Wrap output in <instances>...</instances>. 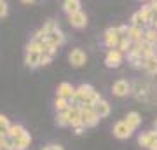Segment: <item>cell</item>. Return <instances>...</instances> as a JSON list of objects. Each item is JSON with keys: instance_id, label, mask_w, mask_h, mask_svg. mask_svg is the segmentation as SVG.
<instances>
[{"instance_id": "obj_13", "label": "cell", "mask_w": 157, "mask_h": 150, "mask_svg": "<svg viewBox=\"0 0 157 150\" xmlns=\"http://www.w3.org/2000/svg\"><path fill=\"white\" fill-rule=\"evenodd\" d=\"M129 89H131V86H129L128 80H124V79H119L117 82H113V94L115 96H128L129 93Z\"/></svg>"}, {"instance_id": "obj_23", "label": "cell", "mask_w": 157, "mask_h": 150, "mask_svg": "<svg viewBox=\"0 0 157 150\" xmlns=\"http://www.w3.org/2000/svg\"><path fill=\"white\" fill-rule=\"evenodd\" d=\"M54 106H56L58 113H61V112H67L68 108H70V101H68V100H63V98H56V101H54Z\"/></svg>"}, {"instance_id": "obj_10", "label": "cell", "mask_w": 157, "mask_h": 150, "mask_svg": "<svg viewBox=\"0 0 157 150\" xmlns=\"http://www.w3.org/2000/svg\"><path fill=\"white\" fill-rule=\"evenodd\" d=\"M68 21H70V25L75 28H84L86 25H87V16H86V12L78 11L75 12V14H70L68 16Z\"/></svg>"}, {"instance_id": "obj_11", "label": "cell", "mask_w": 157, "mask_h": 150, "mask_svg": "<svg viewBox=\"0 0 157 150\" xmlns=\"http://www.w3.org/2000/svg\"><path fill=\"white\" fill-rule=\"evenodd\" d=\"M93 110H94V113H96L98 119H105V117L110 115V105H108V101H105L103 98L93 106Z\"/></svg>"}, {"instance_id": "obj_31", "label": "cell", "mask_w": 157, "mask_h": 150, "mask_svg": "<svg viewBox=\"0 0 157 150\" xmlns=\"http://www.w3.org/2000/svg\"><path fill=\"white\" fill-rule=\"evenodd\" d=\"M42 150H63L61 145H54V143H51V145H45Z\"/></svg>"}, {"instance_id": "obj_29", "label": "cell", "mask_w": 157, "mask_h": 150, "mask_svg": "<svg viewBox=\"0 0 157 150\" xmlns=\"http://www.w3.org/2000/svg\"><path fill=\"white\" fill-rule=\"evenodd\" d=\"M7 16V2H2L0 0V17Z\"/></svg>"}, {"instance_id": "obj_19", "label": "cell", "mask_w": 157, "mask_h": 150, "mask_svg": "<svg viewBox=\"0 0 157 150\" xmlns=\"http://www.w3.org/2000/svg\"><path fill=\"white\" fill-rule=\"evenodd\" d=\"M143 68H145L148 73H157V58L155 56H150L143 61Z\"/></svg>"}, {"instance_id": "obj_17", "label": "cell", "mask_w": 157, "mask_h": 150, "mask_svg": "<svg viewBox=\"0 0 157 150\" xmlns=\"http://www.w3.org/2000/svg\"><path fill=\"white\" fill-rule=\"evenodd\" d=\"M80 7H82V4H80L78 0H67V2L63 4V11L67 12L68 16H70V14H75V12L82 11Z\"/></svg>"}, {"instance_id": "obj_22", "label": "cell", "mask_w": 157, "mask_h": 150, "mask_svg": "<svg viewBox=\"0 0 157 150\" xmlns=\"http://www.w3.org/2000/svg\"><path fill=\"white\" fill-rule=\"evenodd\" d=\"M9 128H11L9 119H7L6 115H0V136H2V138H4V136H7V131H9Z\"/></svg>"}, {"instance_id": "obj_26", "label": "cell", "mask_w": 157, "mask_h": 150, "mask_svg": "<svg viewBox=\"0 0 157 150\" xmlns=\"http://www.w3.org/2000/svg\"><path fill=\"white\" fill-rule=\"evenodd\" d=\"M56 124L59 126V128H67V126H68V115H67V112L58 113V115H56Z\"/></svg>"}, {"instance_id": "obj_1", "label": "cell", "mask_w": 157, "mask_h": 150, "mask_svg": "<svg viewBox=\"0 0 157 150\" xmlns=\"http://www.w3.org/2000/svg\"><path fill=\"white\" fill-rule=\"evenodd\" d=\"M80 119H82V126L84 128H94L100 122V119L96 117L94 110L91 106H82L80 108Z\"/></svg>"}, {"instance_id": "obj_25", "label": "cell", "mask_w": 157, "mask_h": 150, "mask_svg": "<svg viewBox=\"0 0 157 150\" xmlns=\"http://www.w3.org/2000/svg\"><path fill=\"white\" fill-rule=\"evenodd\" d=\"M42 30V33H51V32H56V30H59V26H58V23L56 21H45L44 23V26L40 28Z\"/></svg>"}, {"instance_id": "obj_8", "label": "cell", "mask_w": 157, "mask_h": 150, "mask_svg": "<svg viewBox=\"0 0 157 150\" xmlns=\"http://www.w3.org/2000/svg\"><path fill=\"white\" fill-rule=\"evenodd\" d=\"M113 134H115L119 140H128L129 136L133 134V131L128 128V124L124 122V121H119V122L113 126Z\"/></svg>"}, {"instance_id": "obj_5", "label": "cell", "mask_w": 157, "mask_h": 150, "mask_svg": "<svg viewBox=\"0 0 157 150\" xmlns=\"http://www.w3.org/2000/svg\"><path fill=\"white\" fill-rule=\"evenodd\" d=\"M68 61H70V65L72 67H82V65H86V61H87V56H86V52L82 49H73L70 54H68Z\"/></svg>"}, {"instance_id": "obj_33", "label": "cell", "mask_w": 157, "mask_h": 150, "mask_svg": "<svg viewBox=\"0 0 157 150\" xmlns=\"http://www.w3.org/2000/svg\"><path fill=\"white\" fill-rule=\"evenodd\" d=\"M0 150H4V138L0 136Z\"/></svg>"}, {"instance_id": "obj_34", "label": "cell", "mask_w": 157, "mask_h": 150, "mask_svg": "<svg viewBox=\"0 0 157 150\" xmlns=\"http://www.w3.org/2000/svg\"><path fill=\"white\" fill-rule=\"evenodd\" d=\"M148 150H157V141H155V143H154V145H152V147H150V148H148Z\"/></svg>"}, {"instance_id": "obj_3", "label": "cell", "mask_w": 157, "mask_h": 150, "mask_svg": "<svg viewBox=\"0 0 157 150\" xmlns=\"http://www.w3.org/2000/svg\"><path fill=\"white\" fill-rule=\"evenodd\" d=\"M121 33H119L117 28H108L107 32H105V39H103V42H105V45H107L108 49H117L119 42H121Z\"/></svg>"}, {"instance_id": "obj_24", "label": "cell", "mask_w": 157, "mask_h": 150, "mask_svg": "<svg viewBox=\"0 0 157 150\" xmlns=\"http://www.w3.org/2000/svg\"><path fill=\"white\" fill-rule=\"evenodd\" d=\"M131 26H140V28H145V26H147L145 19L141 17L140 12H135V14L131 16Z\"/></svg>"}, {"instance_id": "obj_7", "label": "cell", "mask_w": 157, "mask_h": 150, "mask_svg": "<svg viewBox=\"0 0 157 150\" xmlns=\"http://www.w3.org/2000/svg\"><path fill=\"white\" fill-rule=\"evenodd\" d=\"M73 94H75V87H73L70 82H61L58 86V98H63V100H72Z\"/></svg>"}, {"instance_id": "obj_32", "label": "cell", "mask_w": 157, "mask_h": 150, "mask_svg": "<svg viewBox=\"0 0 157 150\" xmlns=\"http://www.w3.org/2000/svg\"><path fill=\"white\" fill-rule=\"evenodd\" d=\"M84 126H80V128H75V133H77V134H82V133H84Z\"/></svg>"}, {"instance_id": "obj_16", "label": "cell", "mask_w": 157, "mask_h": 150, "mask_svg": "<svg viewBox=\"0 0 157 150\" xmlns=\"http://www.w3.org/2000/svg\"><path fill=\"white\" fill-rule=\"evenodd\" d=\"M25 65L28 68L40 67V52H33V51L26 52V56H25Z\"/></svg>"}, {"instance_id": "obj_6", "label": "cell", "mask_w": 157, "mask_h": 150, "mask_svg": "<svg viewBox=\"0 0 157 150\" xmlns=\"http://www.w3.org/2000/svg\"><path fill=\"white\" fill-rule=\"evenodd\" d=\"M67 115H68V126H72V128H80V126H82L80 108H77V106H70V108L67 110Z\"/></svg>"}, {"instance_id": "obj_2", "label": "cell", "mask_w": 157, "mask_h": 150, "mask_svg": "<svg viewBox=\"0 0 157 150\" xmlns=\"http://www.w3.org/2000/svg\"><path fill=\"white\" fill-rule=\"evenodd\" d=\"M44 42L49 45V47H52V49L56 51L58 47H61V45L65 44V35H63L61 30L51 32V33H45L44 35Z\"/></svg>"}, {"instance_id": "obj_20", "label": "cell", "mask_w": 157, "mask_h": 150, "mask_svg": "<svg viewBox=\"0 0 157 150\" xmlns=\"http://www.w3.org/2000/svg\"><path fill=\"white\" fill-rule=\"evenodd\" d=\"M143 42H147V44L154 45L157 42V30H154V28H147L145 33H143Z\"/></svg>"}, {"instance_id": "obj_12", "label": "cell", "mask_w": 157, "mask_h": 150, "mask_svg": "<svg viewBox=\"0 0 157 150\" xmlns=\"http://www.w3.org/2000/svg\"><path fill=\"white\" fill-rule=\"evenodd\" d=\"M143 33H145V28H140V26H129L128 28V39L133 44L143 42Z\"/></svg>"}, {"instance_id": "obj_35", "label": "cell", "mask_w": 157, "mask_h": 150, "mask_svg": "<svg viewBox=\"0 0 157 150\" xmlns=\"http://www.w3.org/2000/svg\"><path fill=\"white\" fill-rule=\"evenodd\" d=\"M154 128H155V133H157V121L154 122Z\"/></svg>"}, {"instance_id": "obj_15", "label": "cell", "mask_w": 157, "mask_h": 150, "mask_svg": "<svg viewBox=\"0 0 157 150\" xmlns=\"http://www.w3.org/2000/svg\"><path fill=\"white\" fill-rule=\"evenodd\" d=\"M30 143H32V136H30V133L26 131V133L21 134L19 138L14 140V150H26L30 147Z\"/></svg>"}, {"instance_id": "obj_4", "label": "cell", "mask_w": 157, "mask_h": 150, "mask_svg": "<svg viewBox=\"0 0 157 150\" xmlns=\"http://www.w3.org/2000/svg\"><path fill=\"white\" fill-rule=\"evenodd\" d=\"M121 63H122V52H119L117 49H108L105 56V65L108 68H119Z\"/></svg>"}, {"instance_id": "obj_30", "label": "cell", "mask_w": 157, "mask_h": 150, "mask_svg": "<svg viewBox=\"0 0 157 150\" xmlns=\"http://www.w3.org/2000/svg\"><path fill=\"white\" fill-rule=\"evenodd\" d=\"M52 61V58L47 54H40V65H49V63Z\"/></svg>"}, {"instance_id": "obj_18", "label": "cell", "mask_w": 157, "mask_h": 150, "mask_svg": "<svg viewBox=\"0 0 157 150\" xmlns=\"http://www.w3.org/2000/svg\"><path fill=\"white\" fill-rule=\"evenodd\" d=\"M25 133H26L25 126H21V124H11V128H9V131H7V136L12 138V140H16Z\"/></svg>"}, {"instance_id": "obj_14", "label": "cell", "mask_w": 157, "mask_h": 150, "mask_svg": "<svg viewBox=\"0 0 157 150\" xmlns=\"http://www.w3.org/2000/svg\"><path fill=\"white\" fill-rule=\"evenodd\" d=\"M124 122L128 124V128L131 129V131H135V129L140 128V124H141V117H140V113H138V112H129Z\"/></svg>"}, {"instance_id": "obj_28", "label": "cell", "mask_w": 157, "mask_h": 150, "mask_svg": "<svg viewBox=\"0 0 157 150\" xmlns=\"http://www.w3.org/2000/svg\"><path fill=\"white\" fill-rule=\"evenodd\" d=\"M4 150H14V140L4 136Z\"/></svg>"}, {"instance_id": "obj_9", "label": "cell", "mask_w": 157, "mask_h": 150, "mask_svg": "<svg viewBox=\"0 0 157 150\" xmlns=\"http://www.w3.org/2000/svg\"><path fill=\"white\" fill-rule=\"evenodd\" d=\"M155 141H157L155 131H147V133H141L140 136H138V143H140L141 147H145V148H150Z\"/></svg>"}, {"instance_id": "obj_27", "label": "cell", "mask_w": 157, "mask_h": 150, "mask_svg": "<svg viewBox=\"0 0 157 150\" xmlns=\"http://www.w3.org/2000/svg\"><path fill=\"white\" fill-rule=\"evenodd\" d=\"M30 51L40 52V51H42V42H39V40H32V42L26 45V52H30Z\"/></svg>"}, {"instance_id": "obj_21", "label": "cell", "mask_w": 157, "mask_h": 150, "mask_svg": "<svg viewBox=\"0 0 157 150\" xmlns=\"http://www.w3.org/2000/svg\"><path fill=\"white\" fill-rule=\"evenodd\" d=\"M131 47H133V42H131L128 37H122L121 42H119V45H117V51H119V52H129Z\"/></svg>"}]
</instances>
